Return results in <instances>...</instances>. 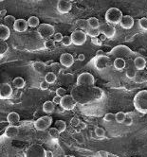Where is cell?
<instances>
[{"label":"cell","mask_w":147,"mask_h":157,"mask_svg":"<svg viewBox=\"0 0 147 157\" xmlns=\"http://www.w3.org/2000/svg\"><path fill=\"white\" fill-rule=\"evenodd\" d=\"M134 107L135 109L142 113L147 114V90H142L138 92L134 97Z\"/></svg>","instance_id":"1"},{"label":"cell","mask_w":147,"mask_h":157,"mask_svg":"<svg viewBox=\"0 0 147 157\" xmlns=\"http://www.w3.org/2000/svg\"><path fill=\"white\" fill-rule=\"evenodd\" d=\"M122 17H123V15H122V11L117 9V8H110L106 12V22L108 24L112 25V26L121 24Z\"/></svg>","instance_id":"2"},{"label":"cell","mask_w":147,"mask_h":157,"mask_svg":"<svg viewBox=\"0 0 147 157\" xmlns=\"http://www.w3.org/2000/svg\"><path fill=\"white\" fill-rule=\"evenodd\" d=\"M38 33L40 36L46 40L51 39V36H54L55 34V28L51 24H40L38 27Z\"/></svg>","instance_id":"3"},{"label":"cell","mask_w":147,"mask_h":157,"mask_svg":"<svg viewBox=\"0 0 147 157\" xmlns=\"http://www.w3.org/2000/svg\"><path fill=\"white\" fill-rule=\"evenodd\" d=\"M25 157H46V151L40 144H32L27 149Z\"/></svg>","instance_id":"4"},{"label":"cell","mask_w":147,"mask_h":157,"mask_svg":"<svg viewBox=\"0 0 147 157\" xmlns=\"http://www.w3.org/2000/svg\"><path fill=\"white\" fill-rule=\"evenodd\" d=\"M52 123V118L51 117H42L34 122V128L40 132L46 131Z\"/></svg>","instance_id":"5"},{"label":"cell","mask_w":147,"mask_h":157,"mask_svg":"<svg viewBox=\"0 0 147 157\" xmlns=\"http://www.w3.org/2000/svg\"><path fill=\"white\" fill-rule=\"evenodd\" d=\"M95 83V78L92 74L88 72H83L80 74L77 78V84L78 85H87V86H92Z\"/></svg>","instance_id":"6"},{"label":"cell","mask_w":147,"mask_h":157,"mask_svg":"<svg viewBox=\"0 0 147 157\" xmlns=\"http://www.w3.org/2000/svg\"><path fill=\"white\" fill-rule=\"evenodd\" d=\"M72 44L75 46H83L87 42V35L83 30H75L71 33Z\"/></svg>","instance_id":"7"},{"label":"cell","mask_w":147,"mask_h":157,"mask_svg":"<svg viewBox=\"0 0 147 157\" xmlns=\"http://www.w3.org/2000/svg\"><path fill=\"white\" fill-rule=\"evenodd\" d=\"M60 106L66 111H71L75 108L76 101L73 98V97L71 95H66L65 97L62 98Z\"/></svg>","instance_id":"8"},{"label":"cell","mask_w":147,"mask_h":157,"mask_svg":"<svg viewBox=\"0 0 147 157\" xmlns=\"http://www.w3.org/2000/svg\"><path fill=\"white\" fill-rule=\"evenodd\" d=\"M111 53L117 56V58H123V57H128L132 51L131 49L127 46H116L115 48L112 49Z\"/></svg>","instance_id":"9"},{"label":"cell","mask_w":147,"mask_h":157,"mask_svg":"<svg viewBox=\"0 0 147 157\" xmlns=\"http://www.w3.org/2000/svg\"><path fill=\"white\" fill-rule=\"evenodd\" d=\"M99 30H100L101 34L106 35V36L107 38H112L113 36H115L116 28L114 27V26H112V25H110V24H108V23H107V24L104 23V24L100 25Z\"/></svg>","instance_id":"10"},{"label":"cell","mask_w":147,"mask_h":157,"mask_svg":"<svg viewBox=\"0 0 147 157\" xmlns=\"http://www.w3.org/2000/svg\"><path fill=\"white\" fill-rule=\"evenodd\" d=\"M72 9V4L70 1L67 0H59L57 2V11L61 14H66L68 13Z\"/></svg>","instance_id":"11"},{"label":"cell","mask_w":147,"mask_h":157,"mask_svg":"<svg viewBox=\"0 0 147 157\" xmlns=\"http://www.w3.org/2000/svg\"><path fill=\"white\" fill-rule=\"evenodd\" d=\"M110 63V59L107 56H101V57H97L95 60V66L97 69L103 70L104 68H106Z\"/></svg>","instance_id":"12"},{"label":"cell","mask_w":147,"mask_h":157,"mask_svg":"<svg viewBox=\"0 0 147 157\" xmlns=\"http://www.w3.org/2000/svg\"><path fill=\"white\" fill-rule=\"evenodd\" d=\"M12 95V88L9 83H2L0 86V98L8 99Z\"/></svg>","instance_id":"13"},{"label":"cell","mask_w":147,"mask_h":157,"mask_svg":"<svg viewBox=\"0 0 147 157\" xmlns=\"http://www.w3.org/2000/svg\"><path fill=\"white\" fill-rule=\"evenodd\" d=\"M60 62L63 66L70 67L74 63V58H73V56L69 53H63L60 56Z\"/></svg>","instance_id":"14"},{"label":"cell","mask_w":147,"mask_h":157,"mask_svg":"<svg viewBox=\"0 0 147 157\" xmlns=\"http://www.w3.org/2000/svg\"><path fill=\"white\" fill-rule=\"evenodd\" d=\"M28 27V21L24 20V19H17L16 22L15 24V27H13V30L17 32H24L27 30Z\"/></svg>","instance_id":"15"},{"label":"cell","mask_w":147,"mask_h":157,"mask_svg":"<svg viewBox=\"0 0 147 157\" xmlns=\"http://www.w3.org/2000/svg\"><path fill=\"white\" fill-rule=\"evenodd\" d=\"M120 25L124 30H130V28H132L133 26H134V19L130 15H124L122 19V22Z\"/></svg>","instance_id":"16"},{"label":"cell","mask_w":147,"mask_h":157,"mask_svg":"<svg viewBox=\"0 0 147 157\" xmlns=\"http://www.w3.org/2000/svg\"><path fill=\"white\" fill-rule=\"evenodd\" d=\"M18 133H19V129H18V127H16L15 125H10L9 127H7V129L5 131L6 136L9 137V138L17 136Z\"/></svg>","instance_id":"17"},{"label":"cell","mask_w":147,"mask_h":157,"mask_svg":"<svg viewBox=\"0 0 147 157\" xmlns=\"http://www.w3.org/2000/svg\"><path fill=\"white\" fill-rule=\"evenodd\" d=\"M11 36V30L10 27H6L4 24L0 25V39L2 42H5L6 40H8Z\"/></svg>","instance_id":"18"},{"label":"cell","mask_w":147,"mask_h":157,"mask_svg":"<svg viewBox=\"0 0 147 157\" xmlns=\"http://www.w3.org/2000/svg\"><path fill=\"white\" fill-rule=\"evenodd\" d=\"M146 63L147 61H145L142 57H137L134 59V66L138 71L144 70V68H146Z\"/></svg>","instance_id":"19"},{"label":"cell","mask_w":147,"mask_h":157,"mask_svg":"<svg viewBox=\"0 0 147 157\" xmlns=\"http://www.w3.org/2000/svg\"><path fill=\"white\" fill-rule=\"evenodd\" d=\"M20 116L15 112H11L8 116H7V121L10 123V125H15L19 122Z\"/></svg>","instance_id":"20"},{"label":"cell","mask_w":147,"mask_h":157,"mask_svg":"<svg viewBox=\"0 0 147 157\" xmlns=\"http://www.w3.org/2000/svg\"><path fill=\"white\" fill-rule=\"evenodd\" d=\"M135 81L137 82H144L147 81V71L144 70H141V71H138L136 78H135Z\"/></svg>","instance_id":"21"},{"label":"cell","mask_w":147,"mask_h":157,"mask_svg":"<svg viewBox=\"0 0 147 157\" xmlns=\"http://www.w3.org/2000/svg\"><path fill=\"white\" fill-rule=\"evenodd\" d=\"M33 69L36 71V72L38 73H42V72H44V71L46 70L47 68V63L43 62H34L33 65Z\"/></svg>","instance_id":"22"},{"label":"cell","mask_w":147,"mask_h":157,"mask_svg":"<svg viewBox=\"0 0 147 157\" xmlns=\"http://www.w3.org/2000/svg\"><path fill=\"white\" fill-rule=\"evenodd\" d=\"M16 20L15 16H12V15H7L5 18H4V25L6 27H15V24L16 22Z\"/></svg>","instance_id":"23"},{"label":"cell","mask_w":147,"mask_h":157,"mask_svg":"<svg viewBox=\"0 0 147 157\" xmlns=\"http://www.w3.org/2000/svg\"><path fill=\"white\" fill-rule=\"evenodd\" d=\"M54 109H55V105H54L53 101H46L43 104V111L45 113L51 114V113H53Z\"/></svg>","instance_id":"24"},{"label":"cell","mask_w":147,"mask_h":157,"mask_svg":"<svg viewBox=\"0 0 147 157\" xmlns=\"http://www.w3.org/2000/svg\"><path fill=\"white\" fill-rule=\"evenodd\" d=\"M12 83H13V85H15V86L16 88H18V89H21V88L25 87V85H26L25 80H24L23 78H21V77L15 78V80L12 81Z\"/></svg>","instance_id":"25"},{"label":"cell","mask_w":147,"mask_h":157,"mask_svg":"<svg viewBox=\"0 0 147 157\" xmlns=\"http://www.w3.org/2000/svg\"><path fill=\"white\" fill-rule=\"evenodd\" d=\"M113 65L117 70H122L125 67V61L122 58H116Z\"/></svg>","instance_id":"26"},{"label":"cell","mask_w":147,"mask_h":157,"mask_svg":"<svg viewBox=\"0 0 147 157\" xmlns=\"http://www.w3.org/2000/svg\"><path fill=\"white\" fill-rule=\"evenodd\" d=\"M87 35H88V36H90L91 38H98L100 36V30L99 28H87Z\"/></svg>","instance_id":"27"},{"label":"cell","mask_w":147,"mask_h":157,"mask_svg":"<svg viewBox=\"0 0 147 157\" xmlns=\"http://www.w3.org/2000/svg\"><path fill=\"white\" fill-rule=\"evenodd\" d=\"M28 25L31 27H36L40 26V20L36 16H31L28 20Z\"/></svg>","instance_id":"28"},{"label":"cell","mask_w":147,"mask_h":157,"mask_svg":"<svg viewBox=\"0 0 147 157\" xmlns=\"http://www.w3.org/2000/svg\"><path fill=\"white\" fill-rule=\"evenodd\" d=\"M87 23H88V27L90 28H99L100 27L99 20H98L96 17H91V18L87 19Z\"/></svg>","instance_id":"29"},{"label":"cell","mask_w":147,"mask_h":157,"mask_svg":"<svg viewBox=\"0 0 147 157\" xmlns=\"http://www.w3.org/2000/svg\"><path fill=\"white\" fill-rule=\"evenodd\" d=\"M54 127L60 133H63V132H65L66 129H67V124H66L65 121H63V120H57L54 124Z\"/></svg>","instance_id":"30"},{"label":"cell","mask_w":147,"mask_h":157,"mask_svg":"<svg viewBox=\"0 0 147 157\" xmlns=\"http://www.w3.org/2000/svg\"><path fill=\"white\" fill-rule=\"evenodd\" d=\"M56 78H57V77H56V74L54 72H47L45 76V81L50 84L54 83L56 82Z\"/></svg>","instance_id":"31"},{"label":"cell","mask_w":147,"mask_h":157,"mask_svg":"<svg viewBox=\"0 0 147 157\" xmlns=\"http://www.w3.org/2000/svg\"><path fill=\"white\" fill-rule=\"evenodd\" d=\"M125 118H126V115L123 112H118L115 115V120L118 123H123Z\"/></svg>","instance_id":"32"},{"label":"cell","mask_w":147,"mask_h":157,"mask_svg":"<svg viewBox=\"0 0 147 157\" xmlns=\"http://www.w3.org/2000/svg\"><path fill=\"white\" fill-rule=\"evenodd\" d=\"M60 132L56 129V128H51L50 131H48V134H50V136L53 139H57L59 136H60Z\"/></svg>","instance_id":"33"},{"label":"cell","mask_w":147,"mask_h":157,"mask_svg":"<svg viewBox=\"0 0 147 157\" xmlns=\"http://www.w3.org/2000/svg\"><path fill=\"white\" fill-rule=\"evenodd\" d=\"M77 26H78L80 28H82V30H85V28H87V27H88V23H87V20H85V19H79V20H77V22H76Z\"/></svg>","instance_id":"34"},{"label":"cell","mask_w":147,"mask_h":157,"mask_svg":"<svg viewBox=\"0 0 147 157\" xmlns=\"http://www.w3.org/2000/svg\"><path fill=\"white\" fill-rule=\"evenodd\" d=\"M94 133L97 135L98 138H101V137H103L104 135H106V131H104V129H103V128L101 127H97L95 131H94Z\"/></svg>","instance_id":"35"},{"label":"cell","mask_w":147,"mask_h":157,"mask_svg":"<svg viewBox=\"0 0 147 157\" xmlns=\"http://www.w3.org/2000/svg\"><path fill=\"white\" fill-rule=\"evenodd\" d=\"M93 96L97 99H101L103 97V92L101 88H94L93 89Z\"/></svg>","instance_id":"36"},{"label":"cell","mask_w":147,"mask_h":157,"mask_svg":"<svg viewBox=\"0 0 147 157\" xmlns=\"http://www.w3.org/2000/svg\"><path fill=\"white\" fill-rule=\"evenodd\" d=\"M8 49H9V46H8V45H7L6 42L0 43V55H1V57L8 51Z\"/></svg>","instance_id":"37"},{"label":"cell","mask_w":147,"mask_h":157,"mask_svg":"<svg viewBox=\"0 0 147 157\" xmlns=\"http://www.w3.org/2000/svg\"><path fill=\"white\" fill-rule=\"evenodd\" d=\"M126 77L128 78H131V80H135V78H136V75H137V72H136V70L135 69H133V68H129L126 70Z\"/></svg>","instance_id":"38"},{"label":"cell","mask_w":147,"mask_h":157,"mask_svg":"<svg viewBox=\"0 0 147 157\" xmlns=\"http://www.w3.org/2000/svg\"><path fill=\"white\" fill-rule=\"evenodd\" d=\"M44 46L46 48H48V49H51L52 47H54L55 46V41L52 40V39H48V40H46L45 43H44Z\"/></svg>","instance_id":"39"},{"label":"cell","mask_w":147,"mask_h":157,"mask_svg":"<svg viewBox=\"0 0 147 157\" xmlns=\"http://www.w3.org/2000/svg\"><path fill=\"white\" fill-rule=\"evenodd\" d=\"M62 44L66 46H68L72 44V40H71V36H64L63 38V41H62Z\"/></svg>","instance_id":"40"},{"label":"cell","mask_w":147,"mask_h":157,"mask_svg":"<svg viewBox=\"0 0 147 157\" xmlns=\"http://www.w3.org/2000/svg\"><path fill=\"white\" fill-rule=\"evenodd\" d=\"M139 27H141L142 30H147V17H143L142 19H139Z\"/></svg>","instance_id":"41"},{"label":"cell","mask_w":147,"mask_h":157,"mask_svg":"<svg viewBox=\"0 0 147 157\" xmlns=\"http://www.w3.org/2000/svg\"><path fill=\"white\" fill-rule=\"evenodd\" d=\"M67 95V90L65 88H63V87H60L58 88L57 90H56V96H58V97H65Z\"/></svg>","instance_id":"42"},{"label":"cell","mask_w":147,"mask_h":157,"mask_svg":"<svg viewBox=\"0 0 147 157\" xmlns=\"http://www.w3.org/2000/svg\"><path fill=\"white\" fill-rule=\"evenodd\" d=\"M114 119H115V116L112 113H107L103 117V120L106 121V122H111V121H113Z\"/></svg>","instance_id":"43"},{"label":"cell","mask_w":147,"mask_h":157,"mask_svg":"<svg viewBox=\"0 0 147 157\" xmlns=\"http://www.w3.org/2000/svg\"><path fill=\"white\" fill-rule=\"evenodd\" d=\"M63 38H64V36H63V35L61 34V33H55L54 34V36H53V40L55 41V42H57V43H60V42H62L63 41Z\"/></svg>","instance_id":"44"},{"label":"cell","mask_w":147,"mask_h":157,"mask_svg":"<svg viewBox=\"0 0 147 157\" xmlns=\"http://www.w3.org/2000/svg\"><path fill=\"white\" fill-rule=\"evenodd\" d=\"M80 123H81V121H80V119L78 117H73L71 119V121H70V124L73 127H78Z\"/></svg>","instance_id":"45"},{"label":"cell","mask_w":147,"mask_h":157,"mask_svg":"<svg viewBox=\"0 0 147 157\" xmlns=\"http://www.w3.org/2000/svg\"><path fill=\"white\" fill-rule=\"evenodd\" d=\"M48 87H50V83L47 82L46 81L42 82L40 83V89H41V90H47Z\"/></svg>","instance_id":"46"},{"label":"cell","mask_w":147,"mask_h":157,"mask_svg":"<svg viewBox=\"0 0 147 157\" xmlns=\"http://www.w3.org/2000/svg\"><path fill=\"white\" fill-rule=\"evenodd\" d=\"M132 123H133V119L129 117H126V118H125L123 121V124L125 126H130V125H132Z\"/></svg>","instance_id":"47"},{"label":"cell","mask_w":147,"mask_h":157,"mask_svg":"<svg viewBox=\"0 0 147 157\" xmlns=\"http://www.w3.org/2000/svg\"><path fill=\"white\" fill-rule=\"evenodd\" d=\"M61 99H62V98L61 97H58V96H55L54 98H53V103L54 104H59L60 105V103H61Z\"/></svg>","instance_id":"48"},{"label":"cell","mask_w":147,"mask_h":157,"mask_svg":"<svg viewBox=\"0 0 147 157\" xmlns=\"http://www.w3.org/2000/svg\"><path fill=\"white\" fill-rule=\"evenodd\" d=\"M92 42L97 46H101L102 45V41L99 39V37H98V38H92Z\"/></svg>","instance_id":"49"},{"label":"cell","mask_w":147,"mask_h":157,"mask_svg":"<svg viewBox=\"0 0 147 157\" xmlns=\"http://www.w3.org/2000/svg\"><path fill=\"white\" fill-rule=\"evenodd\" d=\"M98 155H99V157H108V153L103 151H100L98 152Z\"/></svg>","instance_id":"50"},{"label":"cell","mask_w":147,"mask_h":157,"mask_svg":"<svg viewBox=\"0 0 147 157\" xmlns=\"http://www.w3.org/2000/svg\"><path fill=\"white\" fill-rule=\"evenodd\" d=\"M78 60L80 61V62H83L86 60V56L83 55V54H79L78 55Z\"/></svg>","instance_id":"51"},{"label":"cell","mask_w":147,"mask_h":157,"mask_svg":"<svg viewBox=\"0 0 147 157\" xmlns=\"http://www.w3.org/2000/svg\"><path fill=\"white\" fill-rule=\"evenodd\" d=\"M46 157H53V152L51 151H46Z\"/></svg>","instance_id":"52"},{"label":"cell","mask_w":147,"mask_h":157,"mask_svg":"<svg viewBox=\"0 0 147 157\" xmlns=\"http://www.w3.org/2000/svg\"><path fill=\"white\" fill-rule=\"evenodd\" d=\"M6 13H7V11L6 10H1V11H0V16H2V17L5 18L7 16Z\"/></svg>","instance_id":"53"},{"label":"cell","mask_w":147,"mask_h":157,"mask_svg":"<svg viewBox=\"0 0 147 157\" xmlns=\"http://www.w3.org/2000/svg\"><path fill=\"white\" fill-rule=\"evenodd\" d=\"M101 56H104L103 51V50H98V51L96 52V57H101Z\"/></svg>","instance_id":"54"},{"label":"cell","mask_w":147,"mask_h":157,"mask_svg":"<svg viewBox=\"0 0 147 157\" xmlns=\"http://www.w3.org/2000/svg\"><path fill=\"white\" fill-rule=\"evenodd\" d=\"M106 35H103V34H100V36H99V39L103 42V41H104V40H106Z\"/></svg>","instance_id":"55"},{"label":"cell","mask_w":147,"mask_h":157,"mask_svg":"<svg viewBox=\"0 0 147 157\" xmlns=\"http://www.w3.org/2000/svg\"><path fill=\"white\" fill-rule=\"evenodd\" d=\"M78 127H80L81 129H86L87 124H86V123H82V122H81V123L79 124V126H78Z\"/></svg>","instance_id":"56"},{"label":"cell","mask_w":147,"mask_h":157,"mask_svg":"<svg viewBox=\"0 0 147 157\" xmlns=\"http://www.w3.org/2000/svg\"><path fill=\"white\" fill-rule=\"evenodd\" d=\"M67 157H74V156H67Z\"/></svg>","instance_id":"57"},{"label":"cell","mask_w":147,"mask_h":157,"mask_svg":"<svg viewBox=\"0 0 147 157\" xmlns=\"http://www.w3.org/2000/svg\"><path fill=\"white\" fill-rule=\"evenodd\" d=\"M146 69H147V63H146Z\"/></svg>","instance_id":"58"}]
</instances>
